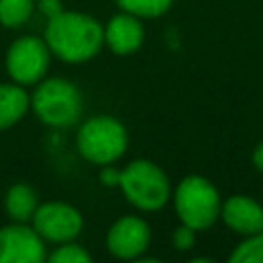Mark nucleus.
Wrapping results in <instances>:
<instances>
[{
	"instance_id": "1",
	"label": "nucleus",
	"mask_w": 263,
	"mask_h": 263,
	"mask_svg": "<svg viewBox=\"0 0 263 263\" xmlns=\"http://www.w3.org/2000/svg\"><path fill=\"white\" fill-rule=\"evenodd\" d=\"M43 39L49 51L60 60L78 64L99 53L105 41V29L86 12L62 10L60 14L47 18Z\"/></svg>"
},
{
	"instance_id": "2",
	"label": "nucleus",
	"mask_w": 263,
	"mask_h": 263,
	"mask_svg": "<svg viewBox=\"0 0 263 263\" xmlns=\"http://www.w3.org/2000/svg\"><path fill=\"white\" fill-rule=\"evenodd\" d=\"M119 187L125 199L138 210H160L171 197V185L164 171L144 158L129 162L119 175Z\"/></svg>"
},
{
	"instance_id": "3",
	"label": "nucleus",
	"mask_w": 263,
	"mask_h": 263,
	"mask_svg": "<svg viewBox=\"0 0 263 263\" xmlns=\"http://www.w3.org/2000/svg\"><path fill=\"white\" fill-rule=\"evenodd\" d=\"M31 105L35 115L51 127H68L76 123L82 113L80 90L66 78L39 80Z\"/></svg>"
},
{
	"instance_id": "4",
	"label": "nucleus",
	"mask_w": 263,
	"mask_h": 263,
	"mask_svg": "<svg viewBox=\"0 0 263 263\" xmlns=\"http://www.w3.org/2000/svg\"><path fill=\"white\" fill-rule=\"evenodd\" d=\"M78 152L92 164H111L127 148L125 127L109 115L90 117L82 123L76 136Z\"/></svg>"
},
{
	"instance_id": "5",
	"label": "nucleus",
	"mask_w": 263,
	"mask_h": 263,
	"mask_svg": "<svg viewBox=\"0 0 263 263\" xmlns=\"http://www.w3.org/2000/svg\"><path fill=\"white\" fill-rule=\"evenodd\" d=\"M220 208V195L205 177L189 175L175 189L177 216L193 230L210 228L218 220Z\"/></svg>"
},
{
	"instance_id": "6",
	"label": "nucleus",
	"mask_w": 263,
	"mask_h": 263,
	"mask_svg": "<svg viewBox=\"0 0 263 263\" xmlns=\"http://www.w3.org/2000/svg\"><path fill=\"white\" fill-rule=\"evenodd\" d=\"M49 47L45 39L25 35L10 43L6 51V70L12 82L21 86L35 84L43 80L49 66Z\"/></svg>"
},
{
	"instance_id": "7",
	"label": "nucleus",
	"mask_w": 263,
	"mask_h": 263,
	"mask_svg": "<svg viewBox=\"0 0 263 263\" xmlns=\"http://www.w3.org/2000/svg\"><path fill=\"white\" fill-rule=\"evenodd\" d=\"M33 228L43 240L68 242L74 240L82 230V214L64 201H49L37 205L33 214Z\"/></svg>"
},
{
	"instance_id": "8",
	"label": "nucleus",
	"mask_w": 263,
	"mask_h": 263,
	"mask_svg": "<svg viewBox=\"0 0 263 263\" xmlns=\"http://www.w3.org/2000/svg\"><path fill=\"white\" fill-rule=\"evenodd\" d=\"M45 257L43 238L35 228L25 222L0 228V263H41Z\"/></svg>"
},
{
	"instance_id": "9",
	"label": "nucleus",
	"mask_w": 263,
	"mask_h": 263,
	"mask_svg": "<svg viewBox=\"0 0 263 263\" xmlns=\"http://www.w3.org/2000/svg\"><path fill=\"white\" fill-rule=\"evenodd\" d=\"M150 245V226L138 216H123L107 232V249L117 259H140Z\"/></svg>"
},
{
	"instance_id": "10",
	"label": "nucleus",
	"mask_w": 263,
	"mask_h": 263,
	"mask_svg": "<svg viewBox=\"0 0 263 263\" xmlns=\"http://www.w3.org/2000/svg\"><path fill=\"white\" fill-rule=\"evenodd\" d=\"M144 41V27L132 12H119L109 18L105 27V43L117 55H127L140 49Z\"/></svg>"
},
{
	"instance_id": "11",
	"label": "nucleus",
	"mask_w": 263,
	"mask_h": 263,
	"mask_svg": "<svg viewBox=\"0 0 263 263\" xmlns=\"http://www.w3.org/2000/svg\"><path fill=\"white\" fill-rule=\"evenodd\" d=\"M220 214H222L224 222L234 232H240V234H247V236L263 232V208L247 195L228 197L222 203Z\"/></svg>"
},
{
	"instance_id": "12",
	"label": "nucleus",
	"mask_w": 263,
	"mask_h": 263,
	"mask_svg": "<svg viewBox=\"0 0 263 263\" xmlns=\"http://www.w3.org/2000/svg\"><path fill=\"white\" fill-rule=\"evenodd\" d=\"M29 105L31 99L21 84H0V132L21 121Z\"/></svg>"
},
{
	"instance_id": "13",
	"label": "nucleus",
	"mask_w": 263,
	"mask_h": 263,
	"mask_svg": "<svg viewBox=\"0 0 263 263\" xmlns=\"http://www.w3.org/2000/svg\"><path fill=\"white\" fill-rule=\"evenodd\" d=\"M37 210V193L25 183H16L6 193V214L12 222H27Z\"/></svg>"
},
{
	"instance_id": "14",
	"label": "nucleus",
	"mask_w": 263,
	"mask_h": 263,
	"mask_svg": "<svg viewBox=\"0 0 263 263\" xmlns=\"http://www.w3.org/2000/svg\"><path fill=\"white\" fill-rule=\"evenodd\" d=\"M35 0H0V23L4 27H21L33 14Z\"/></svg>"
},
{
	"instance_id": "15",
	"label": "nucleus",
	"mask_w": 263,
	"mask_h": 263,
	"mask_svg": "<svg viewBox=\"0 0 263 263\" xmlns=\"http://www.w3.org/2000/svg\"><path fill=\"white\" fill-rule=\"evenodd\" d=\"M115 2L119 4L121 10L144 18H156L164 14L173 4V0H115Z\"/></svg>"
},
{
	"instance_id": "16",
	"label": "nucleus",
	"mask_w": 263,
	"mask_h": 263,
	"mask_svg": "<svg viewBox=\"0 0 263 263\" xmlns=\"http://www.w3.org/2000/svg\"><path fill=\"white\" fill-rule=\"evenodd\" d=\"M232 263H263V232L249 234V238L230 255Z\"/></svg>"
},
{
	"instance_id": "17",
	"label": "nucleus",
	"mask_w": 263,
	"mask_h": 263,
	"mask_svg": "<svg viewBox=\"0 0 263 263\" xmlns=\"http://www.w3.org/2000/svg\"><path fill=\"white\" fill-rule=\"evenodd\" d=\"M51 263H90L92 257L76 242L68 240V242H62V247H58L53 253H49L47 257Z\"/></svg>"
},
{
	"instance_id": "18",
	"label": "nucleus",
	"mask_w": 263,
	"mask_h": 263,
	"mask_svg": "<svg viewBox=\"0 0 263 263\" xmlns=\"http://www.w3.org/2000/svg\"><path fill=\"white\" fill-rule=\"evenodd\" d=\"M173 242H175V247H177L179 251L191 249L193 242H195V230H193L191 226H187V224H181V226L175 230V234H173Z\"/></svg>"
},
{
	"instance_id": "19",
	"label": "nucleus",
	"mask_w": 263,
	"mask_h": 263,
	"mask_svg": "<svg viewBox=\"0 0 263 263\" xmlns=\"http://www.w3.org/2000/svg\"><path fill=\"white\" fill-rule=\"evenodd\" d=\"M37 2V8L47 16V18H51V16H55V14H60L64 8H62V0H35Z\"/></svg>"
},
{
	"instance_id": "20",
	"label": "nucleus",
	"mask_w": 263,
	"mask_h": 263,
	"mask_svg": "<svg viewBox=\"0 0 263 263\" xmlns=\"http://www.w3.org/2000/svg\"><path fill=\"white\" fill-rule=\"evenodd\" d=\"M119 175H121V171H117V168L111 166V164H103V168H101V181H103V185H107V187L119 185Z\"/></svg>"
},
{
	"instance_id": "21",
	"label": "nucleus",
	"mask_w": 263,
	"mask_h": 263,
	"mask_svg": "<svg viewBox=\"0 0 263 263\" xmlns=\"http://www.w3.org/2000/svg\"><path fill=\"white\" fill-rule=\"evenodd\" d=\"M253 162H255V166H257L259 171H263V142L255 148V152H253Z\"/></svg>"
}]
</instances>
